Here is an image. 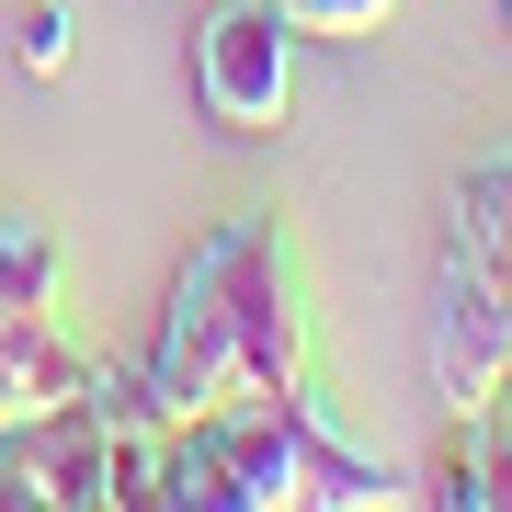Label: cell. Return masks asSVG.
I'll return each mask as SVG.
<instances>
[{"label": "cell", "mask_w": 512, "mask_h": 512, "mask_svg": "<svg viewBox=\"0 0 512 512\" xmlns=\"http://www.w3.org/2000/svg\"><path fill=\"white\" fill-rule=\"evenodd\" d=\"M296 35H285V12L274 0H217L205 12V35H194V103L217 114L228 137H274L285 126V103H296Z\"/></svg>", "instance_id": "4"}, {"label": "cell", "mask_w": 512, "mask_h": 512, "mask_svg": "<svg viewBox=\"0 0 512 512\" xmlns=\"http://www.w3.org/2000/svg\"><path fill=\"white\" fill-rule=\"evenodd\" d=\"M421 365H433V399L444 410H490L512 387V285L501 262H478L467 239H444L433 262V319H421Z\"/></svg>", "instance_id": "3"}, {"label": "cell", "mask_w": 512, "mask_h": 512, "mask_svg": "<svg viewBox=\"0 0 512 512\" xmlns=\"http://www.w3.org/2000/svg\"><path fill=\"white\" fill-rule=\"evenodd\" d=\"M137 376L160 399V421H194V410L239 399V387H296L308 376V330H296V274H285L274 217H228L217 239H194Z\"/></svg>", "instance_id": "2"}, {"label": "cell", "mask_w": 512, "mask_h": 512, "mask_svg": "<svg viewBox=\"0 0 512 512\" xmlns=\"http://www.w3.org/2000/svg\"><path fill=\"white\" fill-rule=\"evenodd\" d=\"M92 376H103V353L69 342L57 308H46V319H0V421H57V410H80Z\"/></svg>", "instance_id": "5"}, {"label": "cell", "mask_w": 512, "mask_h": 512, "mask_svg": "<svg viewBox=\"0 0 512 512\" xmlns=\"http://www.w3.org/2000/svg\"><path fill=\"white\" fill-rule=\"evenodd\" d=\"M285 12V35H319V46H365L387 12H399V0H274Z\"/></svg>", "instance_id": "8"}, {"label": "cell", "mask_w": 512, "mask_h": 512, "mask_svg": "<svg viewBox=\"0 0 512 512\" xmlns=\"http://www.w3.org/2000/svg\"><path fill=\"white\" fill-rule=\"evenodd\" d=\"M12 501H35V478H23V433L0 421V512H12Z\"/></svg>", "instance_id": "10"}, {"label": "cell", "mask_w": 512, "mask_h": 512, "mask_svg": "<svg viewBox=\"0 0 512 512\" xmlns=\"http://www.w3.org/2000/svg\"><path fill=\"white\" fill-rule=\"evenodd\" d=\"M23 69L35 80L69 69V0H23Z\"/></svg>", "instance_id": "9"}, {"label": "cell", "mask_w": 512, "mask_h": 512, "mask_svg": "<svg viewBox=\"0 0 512 512\" xmlns=\"http://www.w3.org/2000/svg\"><path fill=\"white\" fill-rule=\"evenodd\" d=\"M46 308H69V239L0 205V319H46Z\"/></svg>", "instance_id": "6"}, {"label": "cell", "mask_w": 512, "mask_h": 512, "mask_svg": "<svg viewBox=\"0 0 512 512\" xmlns=\"http://www.w3.org/2000/svg\"><path fill=\"white\" fill-rule=\"evenodd\" d=\"M148 501H171V512H376V501H410V478L387 456H353L308 410V387H239V399L160 433Z\"/></svg>", "instance_id": "1"}, {"label": "cell", "mask_w": 512, "mask_h": 512, "mask_svg": "<svg viewBox=\"0 0 512 512\" xmlns=\"http://www.w3.org/2000/svg\"><path fill=\"white\" fill-rule=\"evenodd\" d=\"M444 239H467V251L501 262V285H512V148H490V160L456 171V194H444Z\"/></svg>", "instance_id": "7"}]
</instances>
